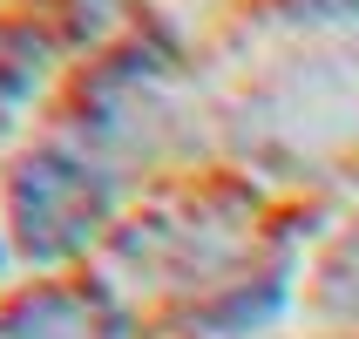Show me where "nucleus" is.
<instances>
[{
	"instance_id": "obj_1",
	"label": "nucleus",
	"mask_w": 359,
	"mask_h": 339,
	"mask_svg": "<svg viewBox=\"0 0 359 339\" xmlns=\"http://www.w3.org/2000/svg\"><path fill=\"white\" fill-rule=\"evenodd\" d=\"M109 218V177L95 163L68 157V149H41V157L20 163L14 177V224L20 244L34 258H61V251H81V244L102 231Z\"/></svg>"
},
{
	"instance_id": "obj_2",
	"label": "nucleus",
	"mask_w": 359,
	"mask_h": 339,
	"mask_svg": "<svg viewBox=\"0 0 359 339\" xmlns=\"http://www.w3.org/2000/svg\"><path fill=\"white\" fill-rule=\"evenodd\" d=\"M0 339H129V326L95 285H41L0 312Z\"/></svg>"
}]
</instances>
